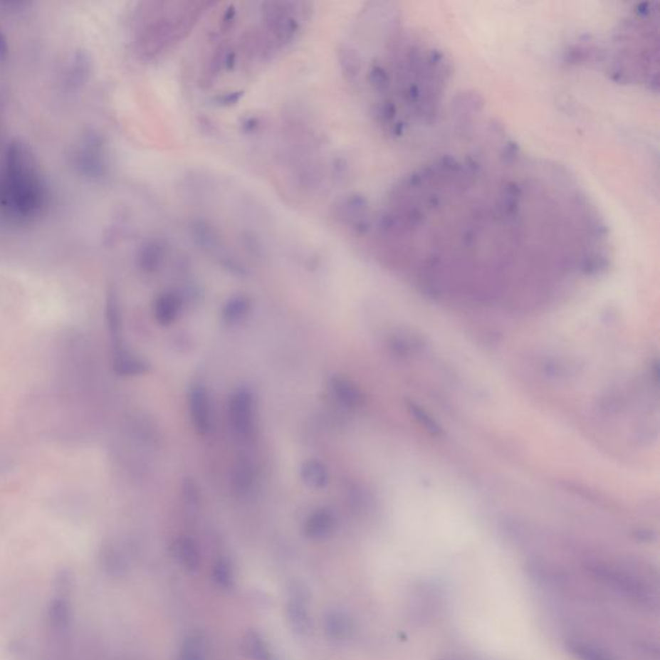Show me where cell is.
Instances as JSON below:
<instances>
[{"label":"cell","mask_w":660,"mask_h":660,"mask_svg":"<svg viewBox=\"0 0 660 660\" xmlns=\"http://www.w3.org/2000/svg\"><path fill=\"white\" fill-rule=\"evenodd\" d=\"M48 620L51 628L58 633L68 632L73 620V612L68 597L56 596L48 609Z\"/></svg>","instance_id":"277c9868"},{"label":"cell","mask_w":660,"mask_h":660,"mask_svg":"<svg viewBox=\"0 0 660 660\" xmlns=\"http://www.w3.org/2000/svg\"><path fill=\"white\" fill-rule=\"evenodd\" d=\"M114 369L116 373L120 375H140L146 373L149 370V367L145 361L138 359L133 355L128 352L119 351L115 355V361H114Z\"/></svg>","instance_id":"ba28073f"},{"label":"cell","mask_w":660,"mask_h":660,"mask_svg":"<svg viewBox=\"0 0 660 660\" xmlns=\"http://www.w3.org/2000/svg\"><path fill=\"white\" fill-rule=\"evenodd\" d=\"M189 407L192 422L199 434L205 435L211 431V404L208 392L203 386L192 388L189 396Z\"/></svg>","instance_id":"7a4b0ae2"},{"label":"cell","mask_w":660,"mask_h":660,"mask_svg":"<svg viewBox=\"0 0 660 660\" xmlns=\"http://www.w3.org/2000/svg\"><path fill=\"white\" fill-rule=\"evenodd\" d=\"M333 513L329 510L321 508L308 516L305 524V533L310 538H324L333 530Z\"/></svg>","instance_id":"5b68a950"},{"label":"cell","mask_w":660,"mask_h":660,"mask_svg":"<svg viewBox=\"0 0 660 660\" xmlns=\"http://www.w3.org/2000/svg\"><path fill=\"white\" fill-rule=\"evenodd\" d=\"M216 572H221V575L218 577L221 583L227 585L231 582V569H230V566L226 564L225 561H219Z\"/></svg>","instance_id":"ac0fdd59"},{"label":"cell","mask_w":660,"mask_h":660,"mask_svg":"<svg viewBox=\"0 0 660 660\" xmlns=\"http://www.w3.org/2000/svg\"><path fill=\"white\" fill-rule=\"evenodd\" d=\"M330 389L335 396V399L347 409H360L365 404V395L362 394L360 388L350 381L346 377L334 375L329 382Z\"/></svg>","instance_id":"3957f363"},{"label":"cell","mask_w":660,"mask_h":660,"mask_svg":"<svg viewBox=\"0 0 660 660\" xmlns=\"http://www.w3.org/2000/svg\"><path fill=\"white\" fill-rule=\"evenodd\" d=\"M181 660H205V650L201 641L191 639L184 644Z\"/></svg>","instance_id":"5bb4252c"},{"label":"cell","mask_w":660,"mask_h":660,"mask_svg":"<svg viewBox=\"0 0 660 660\" xmlns=\"http://www.w3.org/2000/svg\"><path fill=\"white\" fill-rule=\"evenodd\" d=\"M572 651L577 654L582 660H609L592 647L585 646V645H577L572 647Z\"/></svg>","instance_id":"2e32d148"},{"label":"cell","mask_w":660,"mask_h":660,"mask_svg":"<svg viewBox=\"0 0 660 660\" xmlns=\"http://www.w3.org/2000/svg\"><path fill=\"white\" fill-rule=\"evenodd\" d=\"M108 321H109L110 330L112 334V338H117L120 330H122V316H120V308L117 305L115 295H110L108 300Z\"/></svg>","instance_id":"4fadbf2b"},{"label":"cell","mask_w":660,"mask_h":660,"mask_svg":"<svg viewBox=\"0 0 660 660\" xmlns=\"http://www.w3.org/2000/svg\"><path fill=\"white\" fill-rule=\"evenodd\" d=\"M176 553L179 561L187 567H197L199 564L198 547L190 538L179 539L176 545Z\"/></svg>","instance_id":"7c38bea8"},{"label":"cell","mask_w":660,"mask_h":660,"mask_svg":"<svg viewBox=\"0 0 660 660\" xmlns=\"http://www.w3.org/2000/svg\"><path fill=\"white\" fill-rule=\"evenodd\" d=\"M229 418L234 432L248 437L252 432L253 396L248 389H239L230 399Z\"/></svg>","instance_id":"6da1fadb"},{"label":"cell","mask_w":660,"mask_h":660,"mask_svg":"<svg viewBox=\"0 0 660 660\" xmlns=\"http://www.w3.org/2000/svg\"><path fill=\"white\" fill-rule=\"evenodd\" d=\"M300 477L308 488L315 489V491L324 489L329 481L327 467L320 461H316V459H311V461L303 463L300 468Z\"/></svg>","instance_id":"8992f818"},{"label":"cell","mask_w":660,"mask_h":660,"mask_svg":"<svg viewBox=\"0 0 660 660\" xmlns=\"http://www.w3.org/2000/svg\"><path fill=\"white\" fill-rule=\"evenodd\" d=\"M408 410L410 415L414 418L415 422L418 423L422 429H426L429 435L435 437H441L444 435L443 429L439 423L436 422L429 414L427 410H424L422 407L417 405L415 402H408Z\"/></svg>","instance_id":"30bf717a"},{"label":"cell","mask_w":660,"mask_h":660,"mask_svg":"<svg viewBox=\"0 0 660 660\" xmlns=\"http://www.w3.org/2000/svg\"><path fill=\"white\" fill-rule=\"evenodd\" d=\"M249 308L251 302L246 297H235L226 303L222 311V318L227 324H236L246 318V313H249Z\"/></svg>","instance_id":"8fae6325"},{"label":"cell","mask_w":660,"mask_h":660,"mask_svg":"<svg viewBox=\"0 0 660 660\" xmlns=\"http://www.w3.org/2000/svg\"><path fill=\"white\" fill-rule=\"evenodd\" d=\"M181 308V300L176 294H164L155 305V316L157 320L163 324L168 325L170 323L177 319L178 313Z\"/></svg>","instance_id":"52a82bcc"},{"label":"cell","mask_w":660,"mask_h":660,"mask_svg":"<svg viewBox=\"0 0 660 660\" xmlns=\"http://www.w3.org/2000/svg\"><path fill=\"white\" fill-rule=\"evenodd\" d=\"M246 650L252 654V658L254 659L263 660L267 658V647H266L265 642L256 634H252L251 639L246 641Z\"/></svg>","instance_id":"9a60e30c"},{"label":"cell","mask_w":660,"mask_h":660,"mask_svg":"<svg viewBox=\"0 0 660 660\" xmlns=\"http://www.w3.org/2000/svg\"><path fill=\"white\" fill-rule=\"evenodd\" d=\"M328 629L332 631L334 633V636L337 637H340L343 634H346L347 632L348 627L346 624V620L345 618H340L338 615H334L333 618L329 619V626H328Z\"/></svg>","instance_id":"e0dca14e"},{"label":"cell","mask_w":660,"mask_h":660,"mask_svg":"<svg viewBox=\"0 0 660 660\" xmlns=\"http://www.w3.org/2000/svg\"><path fill=\"white\" fill-rule=\"evenodd\" d=\"M253 483V468L251 463L246 459H240L232 472V489L235 493L244 494L249 491Z\"/></svg>","instance_id":"9c48e42d"}]
</instances>
